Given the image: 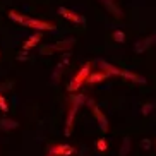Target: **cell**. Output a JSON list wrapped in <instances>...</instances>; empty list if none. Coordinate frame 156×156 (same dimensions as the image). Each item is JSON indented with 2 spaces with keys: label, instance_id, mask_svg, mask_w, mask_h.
Here are the masks:
<instances>
[{
  "label": "cell",
  "instance_id": "3",
  "mask_svg": "<svg viewBox=\"0 0 156 156\" xmlns=\"http://www.w3.org/2000/svg\"><path fill=\"white\" fill-rule=\"evenodd\" d=\"M86 103L89 105V108H91L93 115H94V119H96V122H98L100 130L106 134V132H108V129H110V125H108V119L105 117V113L101 112V108L96 105V101H94V100H86Z\"/></svg>",
  "mask_w": 156,
  "mask_h": 156
},
{
  "label": "cell",
  "instance_id": "11",
  "mask_svg": "<svg viewBox=\"0 0 156 156\" xmlns=\"http://www.w3.org/2000/svg\"><path fill=\"white\" fill-rule=\"evenodd\" d=\"M96 64L100 65V70L106 72L108 76H120V70H122V69H119V67H115V65L108 64V62H105V60H101V58H100Z\"/></svg>",
  "mask_w": 156,
  "mask_h": 156
},
{
  "label": "cell",
  "instance_id": "19",
  "mask_svg": "<svg viewBox=\"0 0 156 156\" xmlns=\"http://www.w3.org/2000/svg\"><path fill=\"white\" fill-rule=\"evenodd\" d=\"M113 40L117 43H124L125 41V33L120 31V29H119V31H113Z\"/></svg>",
  "mask_w": 156,
  "mask_h": 156
},
{
  "label": "cell",
  "instance_id": "1",
  "mask_svg": "<svg viewBox=\"0 0 156 156\" xmlns=\"http://www.w3.org/2000/svg\"><path fill=\"white\" fill-rule=\"evenodd\" d=\"M87 98L84 94H72L69 98V108H67V113H65V122H64V132L65 136L69 137L72 134V127H74V120H76V115L81 110V106L86 103Z\"/></svg>",
  "mask_w": 156,
  "mask_h": 156
},
{
  "label": "cell",
  "instance_id": "7",
  "mask_svg": "<svg viewBox=\"0 0 156 156\" xmlns=\"http://www.w3.org/2000/svg\"><path fill=\"white\" fill-rule=\"evenodd\" d=\"M110 76L106 72H103V70H96V72H89V76H87V79H86V83L84 84H89V86H94V84H98V83H103L105 79H108Z\"/></svg>",
  "mask_w": 156,
  "mask_h": 156
},
{
  "label": "cell",
  "instance_id": "4",
  "mask_svg": "<svg viewBox=\"0 0 156 156\" xmlns=\"http://www.w3.org/2000/svg\"><path fill=\"white\" fill-rule=\"evenodd\" d=\"M23 26H26L29 29H34V31H53L55 29V24L53 23H46V21H41V19L29 17V16L26 17Z\"/></svg>",
  "mask_w": 156,
  "mask_h": 156
},
{
  "label": "cell",
  "instance_id": "8",
  "mask_svg": "<svg viewBox=\"0 0 156 156\" xmlns=\"http://www.w3.org/2000/svg\"><path fill=\"white\" fill-rule=\"evenodd\" d=\"M154 40H156V34H151V36L146 38V40H139V41H136V45H134V51H136V53H144V51L154 43Z\"/></svg>",
  "mask_w": 156,
  "mask_h": 156
},
{
  "label": "cell",
  "instance_id": "13",
  "mask_svg": "<svg viewBox=\"0 0 156 156\" xmlns=\"http://www.w3.org/2000/svg\"><path fill=\"white\" fill-rule=\"evenodd\" d=\"M65 62L62 60V62H58V64L55 65V69H53V72H51V77H50V81H51V84L53 86H57V84L60 83V79H62V72H64V67H65Z\"/></svg>",
  "mask_w": 156,
  "mask_h": 156
},
{
  "label": "cell",
  "instance_id": "16",
  "mask_svg": "<svg viewBox=\"0 0 156 156\" xmlns=\"http://www.w3.org/2000/svg\"><path fill=\"white\" fill-rule=\"evenodd\" d=\"M9 17L12 19L14 23H17V24H23L24 21H26V17H28V16L21 14V12H17V10H9Z\"/></svg>",
  "mask_w": 156,
  "mask_h": 156
},
{
  "label": "cell",
  "instance_id": "20",
  "mask_svg": "<svg viewBox=\"0 0 156 156\" xmlns=\"http://www.w3.org/2000/svg\"><path fill=\"white\" fill-rule=\"evenodd\" d=\"M0 110L4 112V113H7L9 112V105H7V100H5V96L0 93Z\"/></svg>",
  "mask_w": 156,
  "mask_h": 156
},
{
  "label": "cell",
  "instance_id": "22",
  "mask_svg": "<svg viewBox=\"0 0 156 156\" xmlns=\"http://www.w3.org/2000/svg\"><path fill=\"white\" fill-rule=\"evenodd\" d=\"M141 147H142V149H149V147H151V141H149V139H142V141H141Z\"/></svg>",
  "mask_w": 156,
  "mask_h": 156
},
{
  "label": "cell",
  "instance_id": "14",
  "mask_svg": "<svg viewBox=\"0 0 156 156\" xmlns=\"http://www.w3.org/2000/svg\"><path fill=\"white\" fill-rule=\"evenodd\" d=\"M101 4L106 7V10L110 12L113 17H122V10H120V7L117 4H115V0H101Z\"/></svg>",
  "mask_w": 156,
  "mask_h": 156
},
{
  "label": "cell",
  "instance_id": "5",
  "mask_svg": "<svg viewBox=\"0 0 156 156\" xmlns=\"http://www.w3.org/2000/svg\"><path fill=\"white\" fill-rule=\"evenodd\" d=\"M74 153L76 147H72L70 144H53L46 149V156H70Z\"/></svg>",
  "mask_w": 156,
  "mask_h": 156
},
{
  "label": "cell",
  "instance_id": "18",
  "mask_svg": "<svg viewBox=\"0 0 156 156\" xmlns=\"http://www.w3.org/2000/svg\"><path fill=\"white\" fill-rule=\"evenodd\" d=\"M96 149H98L100 153H105L106 149H108V142H106L105 137H100V139L96 141Z\"/></svg>",
  "mask_w": 156,
  "mask_h": 156
},
{
  "label": "cell",
  "instance_id": "2",
  "mask_svg": "<svg viewBox=\"0 0 156 156\" xmlns=\"http://www.w3.org/2000/svg\"><path fill=\"white\" fill-rule=\"evenodd\" d=\"M89 72H91V64H89V62H86V64L79 69V72L72 77V81L69 83V86H67L69 93H76V91H77L79 87L86 83V79H87V76H89Z\"/></svg>",
  "mask_w": 156,
  "mask_h": 156
},
{
  "label": "cell",
  "instance_id": "10",
  "mask_svg": "<svg viewBox=\"0 0 156 156\" xmlns=\"http://www.w3.org/2000/svg\"><path fill=\"white\" fill-rule=\"evenodd\" d=\"M19 129V122L14 119H9V117H4V119H0V130H4V132H10V130H16Z\"/></svg>",
  "mask_w": 156,
  "mask_h": 156
},
{
  "label": "cell",
  "instance_id": "9",
  "mask_svg": "<svg viewBox=\"0 0 156 156\" xmlns=\"http://www.w3.org/2000/svg\"><path fill=\"white\" fill-rule=\"evenodd\" d=\"M76 45V40L74 38H65V40H60V41H57L55 45H51L50 48L51 50H58V51H69L72 46Z\"/></svg>",
  "mask_w": 156,
  "mask_h": 156
},
{
  "label": "cell",
  "instance_id": "12",
  "mask_svg": "<svg viewBox=\"0 0 156 156\" xmlns=\"http://www.w3.org/2000/svg\"><path fill=\"white\" fill-rule=\"evenodd\" d=\"M120 77L127 79V81H132V83H136V84H146V79L142 77V76H139V74H134V72H130V70H125V69L120 70Z\"/></svg>",
  "mask_w": 156,
  "mask_h": 156
},
{
  "label": "cell",
  "instance_id": "23",
  "mask_svg": "<svg viewBox=\"0 0 156 156\" xmlns=\"http://www.w3.org/2000/svg\"><path fill=\"white\" fill-rule=\"evenodd\" d=\"M28 58H29V57H28V53H26V51H24V53L21 51V53L17 55V60H28Z\"/></svg>",
  "mask_w": 156,
  "mask_h": 156
},
{
  "label": "cell",
  "instance_id": "15",
  "mask_svg": "<svg viewBox=\"0 0 156 156\" xmlns=\"http://www.w3.org/2000/svg\"><path fill=\"white\" fill-rule=\"evenodd\" d=\"M40 41H41V31H36L34 34L28 36V40L24 41L23 48H24V50H31V48H34V46H36Z\"/></svg>",
  "mask_w": 156,
  "mask_h": 156
},
{
  "label": "cell",
  "instance_id": "24",
  "mask_svg": "<svg viewBox=\"0 0 156 156\" xmlns=\"http://www.w3.org/2000/svg\"><path fill=\"white\" fill-rule=\"evenodd\" d=\"M154 146H156V141H154Z\"/></svg>",
  "mask_w": 156,
  "mask_h": 156
},
{
  "label": "cell",
  "instance_id": "21",
  "mask_svg": "<svg viewBox=\"0 0 156 156\" xmlns=\"http://www.w3.org/2000/svg\"><path fill=\"white\" fill-rule=\"evenodd\" d=\"M153 108H154V105H153V103H146V105H142L141 112H142V115H149L153 112Z\"/></svg>",
  "mask_w": 156,
  "mask_h": 156
},
{
  "label": "cell",
  "instance_id": "17",
  "mask_svg": "<svg viewBox=\"0 0 156 156\" xmlns=\"http://www.w3.org/2000/svg\"><path fill=\"white\" fill-rule=\"evenodd\" d=\"M130 153V137L125 136L124 142H122V147H120V156H127Z\"/></svg>",
  "mask_w": 156,
  "mask_h": 156
},
{
  "label": "cell",
  "instance_id": "6",
  "mask_svg": "<svg viewBox=\"0 0 156 156\" xmlns=\"http://www.w3.org/2000/svg\"><path fill=\"white\" fill-rule=\"evenodd\" d=\"M58 14L62 16L64 19H67V21H70V23H76V24H84V17L81 14H77V12H74V10L67 9V7H58Z\"/></svg>",
  "mask_w": 156,
  "mask_h": 156
}]
</instances>
